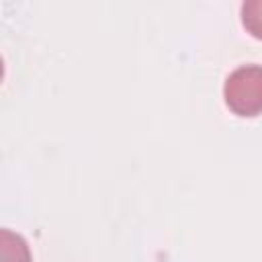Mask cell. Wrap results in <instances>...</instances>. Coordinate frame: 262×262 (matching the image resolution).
<instances>
[{
  "mask_svg": "<svg viewBox=\"0 0 262 262\" xmlns=\"http://www.w3.org/2000/svg\"><path fill=\"white\" fill-rule=\"evenodd\" d=\"M225 104L239 117L262 113V66H242L229 74L223 86Z\"/></svg>",
  "mask_w": 262,
  "mask_h": 262,
  "instance_id": "6da1fadb",
  "label": "cell"
},
{
  "mask_svg": "<svg viewBox=\"0 0 262 262\" xmlns=\"http://www.w3.org/2000/svg\"><path fill=\"white\" fill-rule=\"evenodd\" d=\"M0 262H31L29 246L18 233L0 231Z\"/></svg>",
  "mask_w": 262,
  "mask_h": 262,
  "instance_id": "7a4b0ae2",
  "label": "cell"
},
{
  "mask_svg": "<svg viewBox=\"0 0 262 262\" xmlns=\"http://www.w3.org/2000/svg\"><path fill=\"white\" fill-rule=\"evenodd\" d=\"M242 23L252 37L262 39V0H248L242 4Z\"/></svg>",
  "mask_w": 262,
  "mask_h": 262,
  "instance_id": "3957f363",
  "label": "cell"
}]
</instances>
